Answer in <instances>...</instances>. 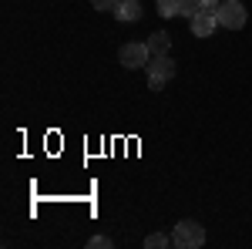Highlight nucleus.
Here are the masks:
<instances>
[{
    "mask_svg": "<svg viewBox=\"0 0 252 249\" xmlns=\"http://www.w3.org/2000/svg\"><path fill=\"white\" fill-rule=\"evenodd\" d=\"M172 246L178 249H198L205 246V229H202V222H195V219H182L172 232Z\"/></svg>",
    "mask_w": 252,
    "mask_h": 249,
    "instance_id": "obj_1",
    "label": "nucleus"
},
{
    "mask_svg": "<svg viewBox=\"0 0 252 249\" xmlns=\"http://www.w3.org/2000/svg\"><path fill=\"white\" fill-rule=\"evenodd\" d=\"M145 71H148V88L152 91H161L168 81L175 77V61H172V54H158V58H152L148 64H145Z\"/></svg>",
    "mask_w": 252,
    "mask_h": 249,
    "instance_id": "obj_2",
    "label": "nucleus"
},
{
    "mask_svg": "<svg viewBox=\"0 0 252 249\" xmlns=\"http://www.w3.org/2000/svg\"><path fill=\"white\" fill-rule=\"evenodd\" d=\"M215 17H219V27H225V31H242L249 14H246L242 0H222V7L215 10Z\"/></svg>",
    "mask_w": 252,
    "mask_h": 249,
    "instance_id": "obj_3",
    "label": "nucleus"
},
{
    "mask_svg": "<svg viewBox=\"0 0 252 249\" xmlns=\"http://www.w3.org/2000/svg\"><path fill=\"white\" fill-rule=\"evenodd\" d=\"M118 61H121L125 68H145V64L152 61V51H148V44L128 40V44H121V51H118Z\"/></svg>",
    "mask_w": 252,
    "mask_h": 249,
    "instance_id": "obj_4",
    "label": "nucleus"
},
{
    "mask_svg": "<svg viewBox=\"0 0 252 249\" xmlns=\"http://www.w3.org/2000/svg\"><path fill=\"white\" fill-rule=\"evenodd\" d=\"M189 24H192V34H195V37H212L215 27H219V17H215L212 10H198L195 17H189Z\"/></svg>",
    "mask_w": 252,
    "mask_h": 249,
    "instance_id": "obj_5",
    "label": "nucleus"
},
{
    "mask_svg": "<svg viewBox=\"0 0 252 249\" xmlns=\"http://www.w3.org/2000/svg\"><path fill=\"white\" fill-rule=\"evenodd\" d=\"M115 17L121 24H135V20L145 17V7H141V0H121V7L115 10Z\"/></svg>",
    "mask_w": 252,
    "mask_h": 249,
    "instance_id": "obj_6",
    "label": "nucleus"
},
{
    "mask_svg": "<svg viewBox=\"0 0 252 249\" xmlns=\"http://www.w3.org/2000/svg\"><path fill=\"white\" fill-rule=\"evenodd\" d=\"M145 44H148L152 58H158V54H168V51H172V37H168L165 31H155V34H152V37L145 40Z\"/></svg>",
    "mask_w": 252,
    "mask_h": 249,
    "instance_id": "obj_7",
    "label": "nucleus"
},
{
    "mask_svg": "<svg viewBox=\"0 0 252 249\" xmlns=\"http://www.w3.org/2000/svg\"><path fill=\"white\" fill-rule=\"evenodd\" d=\"M145 246H148V249H165V246H172V236H165V232H152V236H145Z\"/></svg>",
    "mask_w": 252,
    "mask_h": 249,
    "instance_id": "obj_8",
    "label": "nucleus"
},
{
    "mask_svg": "<svg viewBox=\"0 0 252 249\" xmlns=\"http://www.w3.org/2000/svg\"><path fill=\"white\" fill-rule=\"evenodd\" d=\"M158 14L161 17H178L182 14V3L178 0H158Z\"/></svg>",
    "mask_w": 252,
    "mask_h": 249,
    "instance_id": "obj_9",
    "label": "nucleus"
},
{
    "mask_svg": "<svg viewBox=\"0 0 252 249\" xmlns=\"http://www.w3.org/2000/svg\"><path fill=\"white\" fill-rule=\"evenodd\" d=\"M182 3V17H195L198 10H205V0H178Z\"/></svg>",
    "mask_w": 252,
    "mask_h": 249,
    "instance_id": "obj_10",
    "label": "nucleus"
},
{
    "mask_svg": "<svg viewBox=\"0 0 252 249\" xmlns=\"http://www.w3.org/2000/svg\"><path fill=\"white\" fill-rule=\"evenodd\" d=\"M91 7H94V10H111V14H115L118 7H121V0H91Z\"/></svg>",
    "mask_w": 252,
    "mask_h": 249,
    "instance_id": "obj_11",
    "label": "nucleus"
},
{
    "mask_svg": "<svg viewBox=\"0 0 252 249\" xmlns=\"http://www.w3.org/2000/svg\"><path fill=\"white\" fill-rule=\"evenodd\" d=\"M88 246H91V249H111V239H108V236H91Z\"/></svg>",
    "mask_w": 252,
    "mask_h": 249,
    "instance_id": "obj_12",
    "label": "nucleus"
},
{
    "mask_svg": "<svg viewBox=\"0 0 252 249\" xmlns=\"http://www.w3.org/2000/svg\"><path fill=\"white\" fill-rule=\"evenodd\" d=\"M219 7H222V0H205V10H212V14H215Z\"/></svg>",
    "mask_w": 252,
    "mask_h": 249,
    "instance_id": "obj_13",
    "label": "nucleus"
}]
</instances>
